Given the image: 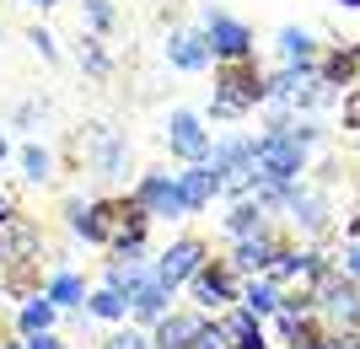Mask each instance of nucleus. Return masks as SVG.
<instances>
[{"mask_svg":"<svg viewBox=\"0 0 360 349\" xmlns=\"http://www.w3.org/2000/svg\"><path fill=\"white\" fill-rule=\"evenodd\" d=\"M339 119H345V129H360V81L349 86L345 103H339Z\"/></svg>","mask_w":360,"mask_h":349,"instance_id":"c85d7f7f","label":"nucleus"},{"mask_svg":"<svg viewBox=\"0 0 360 349\" xmlns=\"http://www.w3.org/2000/svg\"><path fill=\"white\" fill-rule=\"evenodd\" d=\"M296 349H333V334H317V338H307V344H296Z\"/></svg>","mask_w":360,"mask_h":349,"instance_id":"f704fd0d","label":"nucleus"},{"mask_svg":"<svg viewBox=\"0 0 360 349\" xmlns=\"http://www.w3.org/2000/svg\"><path fill=\"white\" fill-rule=\"evenodd\" d=\"M167 151L178 156L183 167H188V162H205V156H210V129H205V119L188 113V107H178V113L167 119Z\"/></svg>","mask_w":360,"mask_h":349,"instance_id":"1a4fd4ad","label":"nucleus"},{"mask_svg":"<svg viewBox=\"0 0 360 349\" xmlns=\"http://www.w3.org/2000/svg\"><path fill=\"white\" fill-rule=\"evenodd\" d=\"M280 215H285L290 226L301 231V237H323L328 231V188H312V183H290L285 188V204H280Z\"/></svg>","mask_w":360,"mask_h":349,"instance_id":"20e7f679","label":"nucleus"},{"mask_svg":"<svg viewBox=\"0 0 360 349\" xmlns=\"http://www.w3.org/2000/svg\"><path fill=\"white\" fill-rule=\"evenodd\" d=\"M345 274H349V279H360V242H349V253H345Z\"/></svg>","mask_w":360,"mask_h":349,"instance_id":"473e14b6","label":"nucleus"},{"mask_svg":"<svg viewBox=\"0 0 360 349\" xmlns=\"http://www.w3.org/2000/svg\"><path fill=\"white\" fill-rule=\"evenodd\" d=\"M339 6H360V0H339Z\"/></svg>","mask_w":360,"mask_h":349,"instance_id":"ea45409f","label":"nucleus"},{"mask_svg":"<svg viewBox=\"0 0 360 349\" xmlns=\"http://www.w3.org/2000/svg\"><path fill=\"white\" fill-rule=\"evenodd\" d=\"M81 6H86L91 32H108V27H113V0H81Z\"/></svg>","mask_w":360,"mask_h":349,"instance_id":"cd10ccee","label":"nucleus"},{"mask_svg":"<svg viewBox=\"0 0 360 349\" xmlns=\"http://www.w3.org/2000/svg\"><path fill=\"white\" fill-rule=\"evenodd\" d=\"M22 6H38V11H44V6H60V0H22Z\"/></svg>","mask_w":360,"mask_h":349,"instance_id":"e433bc0d","label":"nucleus"},{"mask_svg":"<svg viewBox=\"0 0 360 349\" xmlns=\"http://www.w3.org/2000/svg\"><path fill=\"white\" fill-rule=\"evenodd\" d=\"M215 334H221L226 349H269L264 322H258L253 312H242V306H226L221 317H215Z\"/></svg>","mask_w":360,"mask_h":349,"instance_id":"f8f14e48","label":"nucleus"},{"mask_svg":"<svg viewBox=\"0 0 360 349\" xmlns=\"http://www.w3.org/2000/svg\"><path fill=\"white\" fill-rule=\"evenodd\" d=\"M65 220H70V231L81 237V242H97V247H103V220H97V210H91V204L65 199Z\"/></svg>","mask_w":360,"mask_h":349,"instance_id":"b1692460","label":"nucleus"},{"mask_svg":"<svg viewBox=\"0 0 360 349\" xmlns=\"http://www.w3.org/2000/svg\"><path fill=\"white\" fill-rule=\"evenodd\" d=\"M264 220H269V210H264L253 194H242V199H231L226 231H231V237H253V231H264Z\"/></svg>","mask_w":360,"mask_h":349,"instance_id":"aec40b11","label":"nucleus"},{"mask_svg":"<svg viewBox=\"0 0 360 349\" xmlns=\"http://www.w3.org/2000/svg\"><path fill=\"white\" fill-rule=\"evenodd\" d=\"M178 188H183V204H188V215L205 210L210 199H221V172H215V162H188V167L178 172Z\"/></svg>","mask_w":360,"mask_h":349,"instance_id":"ddd939ff","label":"nucleus"},{"mask_svg":"<svg viewBox=\"0 0 360 349\" xmlns=\"http://www.w3.org/2000/svg\"><path fill=\"white\" fill-rule=\"evenodd\" d=\"M16 220V204H11V194H0V226H11Z\"/></svg>","mask_w":360,"mask_h":349,"instance_id":"72a5a7b5","label":"nucleus"},{"mask_svg":"<svg viewBox=\"0 0 360 349\" xmlns=\"http://www.w3.org/2000/svg\"><path fill=\"white\" fill-rule=\"evenodd\" d=\"M81 65H86V76H108V54L97 38H81Z\"/></svg>","mask_w":360,"mask_h":349,"instance_id":"a878e982","label":"nucleus"},{"mask_svg":"<svg viewBox=\"0 0 360 349\" xmlns=\"http://www.w3.org/2000/svg\"><path fill=\"white\" fill-rule=\"evenodd\" d=\"M22 344H27V349H65V338L54 334V328H49V334H27Z\"/></svg>","mask_w":360,"mask_h":349,"instance_id":"2f4dec72","label":"nucleus"},{"mask_svg":"<svg viewBox=\"0 0 360 349\" xmlns=\"http://www.w3.org/2000/svg\"><path fill=\"white\" fill-rule=\"evenodd\" d=\"M167 301H172V290H167V285H156V279L146 274V279L135 285V296H129V317H135L140 328H156V322H162L167 312H172Z\"/></svg>","mask_w":360,"mask_h":349,"instance_id":"dca6fc26","label":"nucleus"},{"mask_svg":"<svg viewBox=\"0 0 360 349\" xmlns=\"http://www.w3.org/2000/svg\"><path fill=\"white\" fill-rule=\"evenodd\" d=\"M188 349H226V344H221V334H215V322H205V328L194 334V344H188Z\"/></svg>","mask_w":360,"mask_h":349,"instance_id":"7c9ffc66","label":"nucleus"},{"mask_svg":"<svg viewBox=\"0 0 360 349\" xmlns=\"http://www.w3.org/2000/svg\"><path fill=\"white\" fill-rule=\"evenodd\" d=\"M0 349H27V344H22V338H16V344H0Z\"/></svg>","mask_w":360,"mask_h":349,"instance_id":"4c0bfd02","label":"nucleus"},{"mask_svg":"<svg viewBox=\"0 0 360 349\" xmlns=\"http://www.w3.org/2000/svg\"><path fill=\"white\" fill-rule=\"evenodd\" d=\"M349 54H355V60H360V48H349Z\"/></svg>","mask_w":360,"mask_h":349,"instance_id":"a19ab883","label":"nucleus"},{"mask_svg":"<svg viewBox=\"0 0 360 349\" xmlns=\"http://www.w3.org/2000/svg\"><path fill=\"white\" fill-rule=\"evenodd\" d=\"M355 76H360V60L349 48H339V54H328V60L317 65V81H323V86H355Z\"/></svg>","mask_w":360,"mask_h":349,"instance_id":"5701e85b","label":"nucleus"},{"mask_svg":"<svg viewBox=\"0 0 360 349\" xmlns=\"http://www.w3.org/2000/svg\"><path fill=\"white\" fill-rule=\"evenodd\" d=\"M237 306H242V312H253L258 322H264V317H274V312H280V285H274L269 274H253V279H242Z\"/></svg>","mask_w":360,"mask_h":349,"instance_id":"f3484780","label":"nucleus"},{"mask_svg":"<svg viewBox=\"0 0 360 349\" xmlns=\"http://www.w3.org/2000/svg\"><path fill=\"white\" fill-rule=\"evenodd\" d=\"M188 290H194V306L210 317V312H221V306H237V290H242V274L231 269V263H205V269L188 279Z\"/></svg>","mask_w":360,"mask_h":349,"instance_id":"0eeeda50","label":"nucleus"},{"mask_svg":"<svg viewBox=\"0 0 360 349\" xmlns=\"http://www.w3.org/2000/svg\"><path fill=\"white\" fill-rule=\"evenodd\" d=\"M274 253H280V237L264 226V231H253V237H237V247H231V258H226V263H231L242 279H253V274L274 269Z\"/></svg>","mask_w":360,"mask_h":349,"instance_id":"9d476101","label":"nucleus"},{"mask_svg":"<svg viewBox=\"0 0 360 349\" xmlns=\"http://www.w3.org/2000/svg\"><path fill=\"white\" fill-rule=\"evenodd\" d=\"M307 290H312V312L328 334H360V279H349L345 269H323Z\"/></svg>","mask_w":360,"mask_h":349,"instance_id":"7ed1b4c3","label":"nucleus"},{"mask_svg":"<svg viewBox=\"0 0 360 349\" xmlns=\"http://www.w3.org/2000/svg\"><path fill=\"white\" fill-rule=\"evenodd\" d=\"M44 296L60 306V312H81V306H86V279H81L75 269H60V274L44 285Z\"/></svg>","mask_w":360,"mask_h":349,"instance_id":"6ab92c4d","label":"nucleus"},{"mask_svg":"<svg viewBox=\"0 0 360 349\" xmlns=\"http://www.w3.org/2000/svg\"><path fill=\"white\" fill-rule=\"evenodd\" d=\"M264 70L253 60H215V97H210V113L215 119H242L264 103Z\"/></svg>","mask_w":360,"mask_h":349,"instance_id":"f03ea898","label":"nucleus"},{"mask_svg":"<svg viewBox=\"0 0 360 349\" xmlns=\"http://www.w3.org/2000/svg\"><path fill=\"white\" fill-rule=\"evenodd\" d=\"M205 38L215 60H253V27L226 11H205Z\"/></svg>","mask_w":360,"mask_h":349,"instance_id":"6e6552de","label":"nucleus"},{"mask_svg":"<svg viewBox=\"0 0 360 349\" xmlns=\"http://www.w3.org/2000/svg\"><path fill=\"white\" fill-rule=\"evenodd\" d=\"M205 253H210V247L199 242V237H178V242H167L162 258H150V279H156V285H167V290L188 285V279H194V274L210 263Z\"/></svg>","mask_w":360,"mask_h":349,"instance_id":"39448f33","label":"nucleus"},{"mask_svg":"<svg viewBox=\"0 0 360 349\" xmlns=\"http://www.w3.org/2000/svg\"><path fill=\"white\" fill-rule=\"evenodd\" d=\"M135 199L150 220H188V204H183V188H178V172H146L135 183Z\"/></svg>","mask_w":360,"mask_h":349,"instance_id":"423d86ee","label":"nucleus"},{"mask_svg":"<svg viewBox=\"0 0 360 349\" xmlns=\"http://www.w3.org/2000/svg\"><path fill=\"white\" fill-rule=\"evenodd\" d=\"M0 162H6V135H0Z\"/></svg>","mask_w":360,"mask_h":349,"instance_id":"58836bf2","label":"nucleus"},{"mask_svg":"<svg viewBox=\"0 0 360 349\" xmlns=\"http://www.w3.org/2000/svg\"><path fill=\"white\" fill-rule=\"evenodd\" d=\"M274 48H280V60H285V65H317V38L307 27H280Z\"/></svg>","mask_w":360,"mask_h":349,"instance_id":"412c9836","label":"nucleus"},{"mask_svg":"<svg viewBox=\"0 0 360 349\" xmlns=\"http://www.w3.org/2000/svg\"><path fill=\"white\" fill-rule=\"evenodd\" d=\"M86 162L97 178H124L129 172V145H124V135H113V129H91L86 135Z\"/></svg>","mask_w":360,"mask_h":349,"instance_id":"9b49d317","label":"nucleus"},{"mask_svg":"<svg viewBox=\"0 0 360 349\" xmlns=\"http://www.w3.org/2000/svg\"><path fill=\"white\" fill-rule=\"evenodd\" d=\"M86 317H103V322H124L129 317V301H124L119 290H108V285H97V290H86V306H81Z\"/></svg>","mask_w":360,"mask_h":349,"instance_id":"4be33fe9","label":"nucleus"},{"mask_svg":"<svg viewBox=\"0 0 360 349\" xmlns=\"http://www.w3.org/2000/svg\"><path fill=\"white\" fill-rule=\"evenodd\" d=\"M27 44H32V48H38V54H44V60H49V65L60 60V44H54V32H44V27H32V38H27Z\"/></svg>","mask_w":360,"mask_h":349,"instance_id":"c756f323","label":"nucleus"},{"mask_svg":"<svg viewBox=\"0 0 360 349\" xmlns=\"http://www.w3.org/2000/svg\"><path fill=\"white\" fill-rule=\"evenodd\" d=\"M167 60L178 65V70H205V65L215 60V54H210V38H205V27H178L172 38H167Z\"/></svg>","mask_w":360,"mask_h":349,"instance_id":"2eb2a0df","label":"nucleus"},{"mask_svg":"<svg viewBox=\"0 0 360 349\" xmlns=\"http://www.w3.org/2000/svg\"><path fill=\"white\" fill-rule=\"evenodd\" d=\"M22 178L27 183H54V151H49V145H22Z\"/></svg>","mask_w":360,"mask_h":349,"instance_id":"393cba45","label":"nucleus"},{"mask_svg":"<svg viewBox=\"0 0 360 349\" xmlns=\"http://www.w3.org/2000/svg\"><path fill=\"white\" fill-rule=\"evenodd\" d=\"M333 349H360V334H333Z\"/></svg>","mask_w":360,"mask_h":349,"instance_id":"c9c22d12","label":"nucleus"},{"mask_svg":"<svg viewBox=\"0 0 360 349\" xmlns=\"http://www.w3.org/2000/svg\"><path fill=\"white\" fill-rule=\"evenodd\" d=\"M97 349H150V338L140 334V328H119V334H108Z\"/></svg>","mask_w":360,"mask_h":349,"instance_id":"bb28decb","label":"nucleus"},{"mask_svg":"<svg viewBox=\"0 0 360 349\" xmlns=\"http://www.w3.org/2000/svg\"><path fill=\"white\" fill-rule=\"evenodd\" d=\"M205 322H210V317H205L199 306H194V312H167V317L150 328V349H188Z\"/></svg>","mask_w":360,"mask_h":349,"instance_id":"4468645a","label":"nucleus"},{"mask_svg":"<svg viewBox=\"0 0 360 349\" xmlns=\"http://www.w3.org/2000/svg\"><path fill=\"white\" fill-rule=\"evenodd\" d=\"M54 322H60V306L49 301L44 290H32L27 301H22V312H16V328H22V338H27V334H49Z\"/></svg>","mask_w":360,"mask_h":349,"instance_id":"a211bd4d","label":"nucleus"},{"mask_svg":"<svg viewBox=\"0 0 360 349\" xmlns=\"http://www.w3.org/2000/svg\"><path fill=\"white\" fill-rule=\"evenodd\" d=\"M301 172H307V145L285 129V119H274L264 135H253V178L258 183H280V188H290V183H301ZM258 183H253V188H258Z\"/></svg>","mask_w":360,"mask_h":349,"instance_id":"f257e3e1","label":"nucleus"}]
</instances>
